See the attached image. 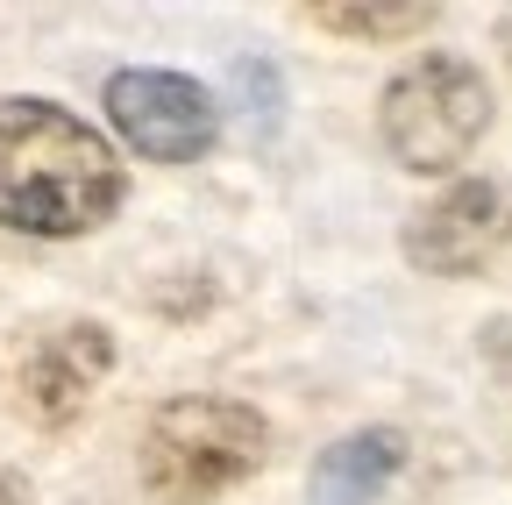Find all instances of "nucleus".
I'll list each match as a JSON object with an SVG mask.
<instances>
[{
  "label": "nucleus",
  "mask_w": 512,
  "mask_h": 505,
  "mask_svg": "<svg viewBox=\"0 0 512 505\" xmlns=\"http://www.w3.org/2000/svg\"><path fill=\"white\" fill-rule=\"evenodd\" d=\"M121 200V164L100 129L50 100H0V228L86 235Z\"/></svg>",
  "instance_id": "f257e3e1"
},
{
  "label": "nucleus",
  "mask_w": 512,
  "mask_h": 505,
  "mask_svg": "<svg viewBox=\"0 0 512 505\" xmlns=\"http://www.w3.org/2000/svg\"><path fill=\"white\" fill-rule=\"evenodd\" d=\"M264 463V413L242 399H171L143 434V491L200 505Z\"/></svg>",
  "instance_id": "f03ea898"
},
{
  "label": "nucleus",
  "mask_w": 512,
  "mask_h": 505,
  "mask_svg": "<svg viewBox=\"0 0 512 505\" xmlns=\"http://www.w3.org/2000/svg\"><path fill=\"white\" fill-rule=\"evenodd\" d=\"M484 129H491V93H484L477 65H463L448 50L420 57L384 86V150L406 171H427V178L456 171Z\"/></svg>",
  "instance_id": "7ed1b4c3"
},
{
  "label": "nucleus",
  "mask_w": 512,
  "mask_h": 505,
  "mask_svg": "<svg viewBox=\"0 0 512 505\" xmlns=\"http://www.w3.org/2000/svg\"><path fill=\"white\" fill-rule=\"evenodd\" d=\"M107 114H114V129L121 143L150 157V164H192V157H207L214 150V129H221V114L214 100L178 79V72H114L107 79Z\"/></svg>",
  "instance_id": "20e7f679"
},
{
  "label": "nucleus",
  "mask_w": 512,
  "mask_h": 505,
  "mask_svg": "<svg viewBox=\"0 0 512 505\" xmlns=\"http://www.w3.org/2000/svg\"><path fill=\"white\" fill-rule=\"evenodd\" d=\"M512 235V200H505V185L491 178H463V185H448V193L406 228V257L434 278H456V271H477L491 264L498 249Z\"/></svg>",
  "instance_id": "39448f33"
},
{
  "label": "nucleus",
  "mask_w": 512,
  "mask_h": 505,
  "mask_svg": "<svg viewBox=\"0 0 512 505\" xmlns=\"http://www.w3.org/2000/svg\"><path fill=\"white\" fill-rule=\"evenodd\" d=\"M114 349H107V328H57L36 342V356L22 363V399L36 420H72L86 406V392L107 377Z\"/></svg>",
  "instance_id": "423d86ee"
},
{
  "label": "nucleus",
  "mask_w": 512,
  "mask_h": 505,
  "mask_svg": "<svg viewBox=\"0 0 512 505\" xmlns=\"http://www.w3.org/2000/svg\"><path fill=\"white\" fill-rule=\"evenodd\" d=\"M399 463H406L399 427H363V434L335 441V449H320L306 505H377V491L399 477Z\"/></svg>",
  "instance_id": "0eeeda50"
},
{
  "label": "nucleus",
  "mask_w": 512,
  "mask_h": 505,
  "mask_svg": "<svg viewBox=\"0 0 512 505\" xmlns=\"http://www.w3.org/2000/svg\"><path fill=\"white\" fill-rule=\"evenodd\" d=\"M320 22L342 36H420L434 8H320Z\"/></svg>",
  "instance_id": "6e6552de"
},
{
  "label": "nucleus",
  "mask_w": 512,
  "mask_h": 505,
  "mask_svg": "<svg viewBox=\"0 0 512 505\" xmlns=\"http://www.w3.org/2000/svg\"><path fill=\"white\" fill-rule=\"evenodd\" d=\"M498 50H505V65H512V15L498 22Z\"/></svg>",
  "instance_id": "1a4fd4ad"
}]
</instances>
